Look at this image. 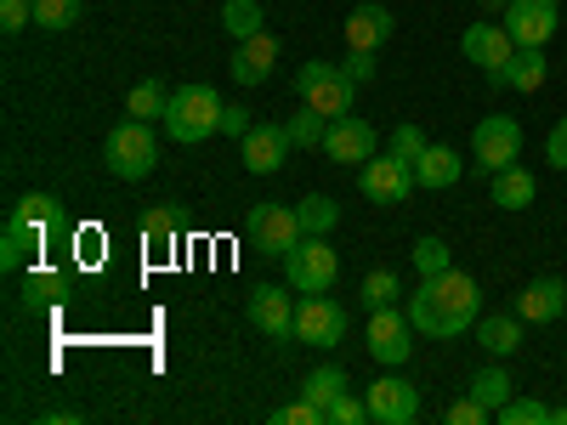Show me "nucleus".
<instances>
[{
    "instance_id": "23",
    "label": "nucleus",
    "mask_w": 567,
    "mask_h": 425,
    "mask_svg": "<svg viewBox=\"0 0 567 425\" xmlns=\"http://www.w3.org/2000/svg\"><path fill=\"white\" fill-rule=\"evenodd\" d=\"M477 341H483V352L511 357L516 346H523V318H516V312H488V318H477Z\"/></svg>"
},
{
    "instance_id": "40",
    "label": "nucleus",
    "mask_w": 567,
    "mask_h": 425,
    "mask_svg": "<svg viewBox=\"0 0 567 425\" xmlns=\"http://www.w3.org/2000/svg\"><path fill=\"white\" fill-rule=\"evenodd\" d=\"M363 419H369V397L341 392L336 403H329V425H363Z\"/></svg>"
},
{
    "instance_id": "27",
    "label": "nucleus",
    "mask_w": 567,
    "mask_h": 425,
    "mask_svg": "<svg viewBox=\"0 0 567 425\" xmlns=\"http://www.w3.org/2000/svg\"><path fill=\"white\" fill-rule=\"evenodd\" d=\"M296 216H301V227L312 232V239H323V232H336V221H341V205L329 199V194H307V199L296 205Z\"/></svg>"
},
{
    "instance_id": "11",
    "label": "nucleus",
    "mask_w": 567,
    "mask_h": 425,
    "mask_svg": "<svg viewBox=\"0 0 567 425\" xmlns=\"http://www.w3.org/2000/svg\"><path fill=\"white\" fill-rule=\"evenodd\" d=\"M296 341L307 346H341L347 341V307L341 301H329V296H307L296 301Z\"/></svg>"
},
{
    "instance_id": "29",
    "label": "nucleus",
    "mask_w": 567,
    "mask_h": 425,
    "mask_svg": "<svg viewBox=\"0 0 567 425\" xmlns=\"http://www.w3.org/2000/svg\"><path fill=\"white\" fill-rule=\"evenodd\" d=\"M261 0H227L221 7V29L233 34V40H250V34H261Z\"/></svg>"
},
{
    "instance_id": "43",
    "label": "nucleus",
    "mask_w": 567,
    "mask_h": 425,
    "mask_svg": "<svg viewBox=\"0 0 567 425\" xmlns=\"http://www.w3.org/2000/svg\"><path fill=\"white\" fill-rule=\"evenodd\" d=\"M341 74H347L352 85H369V80H374V52H352V58L341 63Z\"/></svg>"
},
{
    "instance_id": "3",
    "label": "nucleus",
    "mask_w": 567,
    "mask_h": 425,
    "mask_svg": "<svg viewBox=\"0 0 567 425\" xmlns=\"http://www.w3.org/2000/svg\"><path fill=\"white\" fill-rule=\"evenodd\" d=\"M103 159H109V170H114L120 182H142V176L159 165V136L148 131V120H125V125L109 131Z\"/></svg>"
},
{
    "instance_id": "17",
    "label": "nucleus",
    "mask_w": 567,
    "mask_h": 425,
    "mask_svg": "<svg viewBox=\"0 0 567 425\" xmlns=\"http://www.w3.org/2000/svg\"><path fill=\"white\" fill-rule=\"evenodd\" d=\"M250 323L261 329V335H272V341H296V301H290V290L261 283V290L250 296Z\"/></svg>"
},
{
    "instance_id": "21",
    "label": "nucleus",
    "mask_w": 567,
    "mask_h": 425,
    "mask_svg": "<svg viewBox=\"0 0 567 425\" xmlns=\"http://www.w3.org/2000/svg\"><path fill=\"white\" fill-rule=\"evenodd\" d=\"M488 199H494L499 210H528V205L539 199V182H534V170H523V165H511V170L488 176Z\"/></svg>"
},
{
    "instance_id": "30",
    "label": "nucleus",
    "mask_w": 567,
    "mask_h": 425,
    "mask_svg": "<svg viewBox=\"0 0 567 425\" xmlns=\"http://www.w3.org/2000/svg\"><path fill=\"white\" fill-rule=\"evenodd\" d=\"M125 108H131V120H165V108H171V91L159 85V80H142L131 97H125Z\"/></svg>"
},
{
    "instance_id": "37",
    "label": "nucleus",
    "mask_w": 567,
    "mask_h": 425,
    "mask_svg": "<svg viewBox=\"0 0 567 425\" xmlns=\"http://www.w3.org/2000/svg\"><path fill=\"white\" fill-rule=\"evenodd\" d=\"M267 425H329V414H323L312 397H301V403H290V408H272Z\"/></svg>"
},
{
    "instance_id": "18",
    "label": "nucleus",
    "mask_w": 567,
    "mask_h": 425,
    "mask_svg": "<svg viewBox=\"0 0 567 425\" xmlns=\"http://www.w3.org/2000/svg\"><path fill=\"white\" fill-rule=\"evenodd\" d=\"M392 29H398V18L381 7V0H363V7H352V18H347V45L352 52H381V45L392 40Z\"/></svg>"
},
{
    "instance_id": "13",
    "label": "nucleus",
    "mask_w": 567,
    "mask_h": 425,
    "mask_svg": "<svg viewBox=\"0 0 567 425\" xmlns=\"http://www.w3.org/2000/svg\"><path fill=\"white\" fill-rule=\"evenodd\" d=\"M290 131L284 125H250L245 136H239V154H245V170L250 176H278L284 170V159H290Z\"/></svg>"
},
{
    "instance_id": "26",
    "label": "nucleus",
    "mask_w": 567,
    "mask_h": 425,
    "mask_svg": "<svg viewBox=\"0 0 567 425\" xmlns=\"http://www.w3.org/2000/svg\"><path fill=\"white\" fill-rule=\"evenodd\" d=\"M341 392H352V381H347V369H336V363H323V369H312L307 381H301V397H312L323 414H329V403H336Z\"/></svg>"
},
{
    "instance_id": "7",
    "label": "nucleus",
    "mask_w": 567,
    "mask_h": 425,
    "mask_svg": "<svg viewBox=\"0 0 567 425\" xmlns=\"http://www.w3.org/2000/svg\"><path fill=\"white\" fill-rule=\"evenodd\" d=\"M414 318L409 312H398V307H381V312H369V335H363V346H369V357L381 363V369H403L409 363V352H414Z\"/></svg>"
},
{
    "instance_id": "41",
    "label": "nucleus",
    "mask_w": 567,
    "mask_h": 425,
    "mask_svg": "<svg viewBox=\"0 0 567 425\" xmlns=\"http://www.w3.org/2000/svg\"><path fill=\"white\" fill-rule=\"evenodd\" d=\"M488 403H477V397H465V403H454V408H443V425H488Z\"/></svg>"
},
{
    "instance_id": "20",
    "label": "nucleus",
    "mask_w": 567,
    "mask_h": 425,
    "mask_svg": "<svg viewBox=\"0 0 567 425\" xmlns=\"http://www.w3.org/2000/svg\"><path fill=\"white\" fill-rule=\"evenodd\" d=\"M460 176H465V159H460V148H449V142H432V148L414 159V182H420V187H432V194L454 187Z\"/></svg>"
},
{
    "instance_id": "22",
    "label": "nucleus",
    "mask_w": 567,
    "mask_h": 425,
    "mask_svg": "<svg viewBox=\"0 0 567 425\" xmlns=\"http://www.w3.org/2000/svg\"><path fill=\"white\" fill-rule=\"evenodd\" d=\"M545 74H550L545 45H516V58H511V69H505L499 91H539V85H545Z\"/></svg>"
},
{
    "instance_id": "1",
    "label": "nucleus",
    "mask_w": 567,
    "mask_h": 425,
    "mask_svg": "<svg viewBox=\"0 0 567 425\" xmlns=\"http://www.w3.org/2000/svg\"><path fill=\"white\" fill-rule=\"evenodd\" d=\"M409 318H414L420 335H432V341H454V335H465V329H477V318H483L477 278H465L454 267L420 278V290L409 301Z\"/></svg>"
},
{
    "instance_id": "45",
    "label": "nucleus",
    "mask_w": 567,
    "mask_h": 425,
    "mask_svg": "<svg viewBox=\"0 0 567 425\" xmlns=\"http://www.w3.org/2000/svg\"><path fill=\"white\" fill-rule=\"evenodd\" d=\"M221 131H227V136H245V131H250V114H245V108H221Z\"/></svg>"
},
{
    "instance_id": "33",
    "label": "nucleus",
    "mask_w": 567,
    "mask_h": 425,
    "mask_svg": "<svg viewBox=\"0 0 567 425\" xmlns=\"http://www.w3.org/2000/svg\"><path fill=\"white\" fill-rule=\"evenodd\" d=\"M494 419H499V425H550V403H539V397H511Z\"/></svg>"
},
{
    "instance_id": "15",
    "label": "nucleus",
    "mask_w": 567,
    "mask_h": 425,
    "mask_svg": "<svg viewBox=\"0 0 567 425\" xmlns=\"http://www.w3.org/2000/svg\"><path fill=\"white\" fill-rule=\"evenodd\" d=\"M323 154L336 165H369L374 159V125L369 120H329V136H323Z\"/></svg>"
},
{
    "instance_id": "14",
    "label": "nucleus",
    "mask_w": 567,
    "mask_h": 425,
    "mask_svg": "<svg viewBox=\"0 0 567 425\" xmlns=\"http://www.w3.org/2000/svg\"><path fill=\"white\" fill-rule=\"evenodd\" d=\"M420 414V392L409 381H398V369H386V381H369V419L374 425H414Z\"/></svg>"
},
{
    "instance_id": "28",
    "label": "nucleus",
    "mask_w": 567,
    "mask_h": 425,
    "mask_svg": "<svg viewBox=\"0 0 567 425\" xmlns=\"http://www.w3.org/2000/svg\"><path fill=\"white\" fill-rule=\"evenodd\" d=\"M471 397H477V403H488L494 414L516 397V386H511V374L505 369H477V374H471Z\"/></svg>"
},
{
    "instance_id": "39",
    "label": "nucleus",
    "mask_w": 567,
    "mask_h": 425,
    "mask_svg": "<svg viewBox=\"0 0 567 425\" xmlns=\"http://www.w3.org/2000/svg\"><path fill=\"white\" fill-rule=\"evenodd\" d=\"M176 210H148V216H142V239H148V245H171L176 239Z\"/></svg>"
},
{
    "instance_id": "34",
    "label": "nucleus",
    "mask_w": 567,
    "mask_h": 425,
    "mask_svg": "<svg viewBox=\"0 0 567 425\" xmlns=\"http://www.w3.org/2000/svg\"><path fill=\"white\" fill-rule=\"evenodd\" d=\"M449 267H454V250H449V239H420V245H414V272H420V278L449 272Z\"/></svg>"
},
{
    "instance_id": "32",
    "label": "nucleus",
    "mask_w": 567,
    "mask_h": 425,
    "mask_svg": "<svg viewBox=\"0 0 567 425\" xmlns=\"http://www.w3.org/2000/svg\"><path fill=\"white\" fill-rule=\"evenodd\" d=\"M34 23H40L45 34L74 29V23H80V0H34Z\"/></svg>"
},
{
    "instance_id": "42",
    "label": "nucleus",
    "mask_w": 567,
    "mask_h": 425,
    "mask_svg": "<svg viewBox=\"0 0 567 425\" xmlns=\"http://www.w3.org/2000/svg\"><path fill=\"white\" fill-rule=\"evenodd\" d=\"M29 23H34V0H0V29L7 34H18Z\"/></svg>"
},
{
    "instance_id": "44",
    "label": "nucleus",
    "mask_w": 567,
    "mask_h": 425,
    "mask_svg": "<svg viewBox=\"0 0 567 425\" xmlns=\"http://www.w3.org/2000/svg\"><path fill=\"white\" fill-rule=\"evenodd\" d=\"M545 159H550V170H567V120L550 131V142H545Z\"/></svg>"
},
{
    "instance_id": "5",
    "label": "nucleus",
    "mask_w": 567,
    "mask_h": 425,
    "mask_svg": "<svg viewBox=\"0 0 567 425\" xmlns=\"http://www.w3.org/2000/svg\"><path fill=\"white\" fill-rule=\"evenodd\" d=\"M296 91H301V103L318 108L323 120H347V114H352V80L341 74V63H323V58L301 63Z\"/></svg>"
},
{
    "instance_id": "36",
    "label": "nucleus",
    "mask_w": 567,
    "mask_h": 425,
    "mask_svg": "<svg viewBox=\"0 0 567 425\" xmlns=\"http://www.w3.org/2000/svg\"><path fill=\"white\" fill-rule=\"evenodd\" d=\"M358 296H363V307H369V312H381V307H398V272H369Z\"/></svg>"
},
{
    "instance_id": "12",
    "label": "nucleus",
    "mask_w": 567,
    "mask_h": 425,
    "mask_svg": "<svg viewBox=\"0 0 567 425\" xmlns=\"http://www.w3.org/2000/svg\"><path fill=\"white\" fill-rule=\"evenodd\" d=\"M499 23H505V34L516 45H545L556 34V23H561V7L556 0H511Z\"/></svg>"
},
{
    "instance_id": "2",
    "label": "nucleus",
    "mask_w": 567,
    "mask_h": 425,
    "mask_svg": "<svg viewBox=\"0 0 567 425\" xmlns=\"http://www.w3.org/2000/svg\"><path fill=\"white\" fill-rule=\"evenodd\" d=\"M221 97L210 85H176L171 91V108H165V125H171V142H210L216 131H221Z\"/></svg>"
},
{
    "instance_id": "8",
    "label": "nucleus",
    "mask_w": 567,
    "mask_h": 425,
    "mask_svg": "<svg viewBox=\"0 0 567 425\" xmlns=\"http://www.w3.org/2000/svg\"><path fill=\"white\" fill-rule=\"evenodd\" d=\"M414 165H403L398 154H374L369 165H358V194L369 205H403L414 194Z\"/></svg>"
},
{
    "instance_id": "24",
    "label": "nucleus",
    "mask_w": 567,
    "mask_h": 425,
    "mask_svg": "<svg viewBox=\"0 0 567 425\" xmlns=\"http://www.w3.org/2000/svg\"><path fill=\"white\" fill-rule=\"evenodd\" d=\"M12 216H18V221H29V227L40 232V239H58V232L69 227V216H63V205H58L52 194H23Z\"/></svg>"
},
{
    "instance_id": "46",
    "label": "nucleus",
    "mask_w": 567,
    "mask_h": 425,
    "mask_svg": "<svg viewBox=\"0 0 567 425\" xmlns=\"http://www.w3.org/2000/svg\"><path fill=\"white\" fill-rule=\"evenodd\" d=\"M505 7L511 0H483V12H494V18H505Z\"/></svg>"
},
{
    "instance_id": "47",
    "label": "nucleus",
    "mask_w": 567,
    "mask_h": 425,
    "mask_svg": "<svg viewBox=\"0 0 567 425\" xmlns=\"http://www.w3.org/2000/svg\"><path fill=\"white\" fill-rule=\"evenodd\" d=\"M550 425H567V408H550Z\"/></svg>"
},
{
    "instance_id": "4",
    "label": "nucleus",
    "mask_w": 567,
    "mask_h": 425,
    "mask_svg": "<svg viewBox=\"0 0 567 425\" xmlns=\"http://www.w3.org/2000/svg\"><path fill=\"white\" fill-rule=\"evenodd\" d=\"M516 154H523V125H516L511 114H488L477 120V131H471V165H477V176H499L516 165Z\"/></svg>"
},
{
    "instance_id": "31",
    "label": "nucleus",
    "mask_w": 567,
    "mask_h": 425,
    "mask_svg": "<svg viewBox=\"0 0 567 425\" xmlns=\"http://www.w3.org/2000/svg\"><path fill=\"white\" fill-rule=\"evenodd\" d=\"M284 131H290V142H296V148H323V136H329V120L318 114V108H296V120L290 125H284Z\"/></svg>"
},
{
    "instance_id": "6",
    "label": "nucleus",
    "mask_w": 567,
    "mask_h": 425,
    "mask_svg": "<svg viewBox=\"0 0 567 425\" xmlns=\"http://www.w3.org/2000/svg\"><path fill=\"white\" fill-rule=\"evenodd\" d=\"M245 239L261 250V256H290L301 239H307V227H301V216H296V205H256L250 216H245Z\"/></svg>"
},
{
    "instance_id": "25",
    "label": "nucleus",
    "mask_w": 567,
    "mask_h": 425,
    "mask_svg": "<svg viewBox=\"0 0 567 425\" xmlns=\"http://www.w3.org/2000/svg\"><path fill=\"white\" fill-rule=\"evenodd\" d=\"M45 239L29 227V221H18V216H7V232H0V267L7 272H18L23 261H29V250H40Z\"/></svg>"
},
{
    "instance_id": "9",
    "label": "nucleus",
    "mask_w": 567,
    "mask_h": 425,
    "mask_svg": "<svg viewBox=\"0 0 567 425\" xmlns=\"http://www.w3.org/2000/svg\"><path fill=\"white\" fill-rule=\"evenodd\" d=\"M336 272H341V261H336V250H329L323 239H307L284 256V278H290V290H307V296H323L329 283H336Z\"/></svg>"
},
{
    "instance_id": "19",
    "label": "nucleus",
    "mask_w": 567,
    "mask_h": 425,
    "mask_svg": "<svg viewBox=\"0 0 567 425\" xmlns=\"http://www.w3.org/2000/svg\"><path fill=\"white\" fill-rule=\"evenodd\" d=\"M272 63H278V40L261 29V34L239 40V52H233V80H239V85H261L272 74Z\"/></svg>"
},
{
    "instance_id": "16",
    "label": "nucleus",
    "mask_w": 567,
    "mask_h": 425,
    "mask_svg": "<svg viewBox=\"0 0 567 425\" xmlns=\"http://www.w3.org/2000/svg\"><path fill=\"white\" fill-rule=\"evenodd\" d=\"M523 323H556L561 312H567V283L561 278H534V283H523V290H516V307H511Z\"/></svg>"
},
{
    "instance_id": "10",
    "label": "nucleus",
    "mask_w": 567,
    "mask_h": 425,
    "mask_svg": "<svg viewBox=\"0 0 567 425\" xmlns=\"http://www.w3.org/2000/svg\"><path fill=\"white\" fill-rule=\"evenodd\" d=\"M460 52H465V63H477L483 74H488V85H499L505 80V69H511V58H516V40L505 34V23H471L465 34H460Z\"/></svg>"
},
{
    "instance_id": "35",
    "label": "nucleus",
    "mask_w": 567,
    "mask_h": 425,
    "mask_svg": "<svg viewBox=\"0 0 567 425\" xmlns=\"http://www.w3.org/2000/svg\"><path fill=\"white\" fill-rule=\"evenodd\" d=\"M52 301H63V278H58V272H29V283H23V307L34 312V307H52Z\"/></svg>"
},
{
    "instance_id": "38",
    "label": "nucleus",
    "mask_w": 567,
    "mask_h": 425,
    "mask_svg": "<svg viewBox=\"0 0 567 425\" xmlns=\"http://www.w3.org/2000/svg\"><path fill=\"white\" fill-rule=\"evenodd\" d=\"M425 148H432V142H425V131H420V125H409V120H403V125L392 131V154H398L403 165H414Z\"/></svg>"
}]
</instances>
